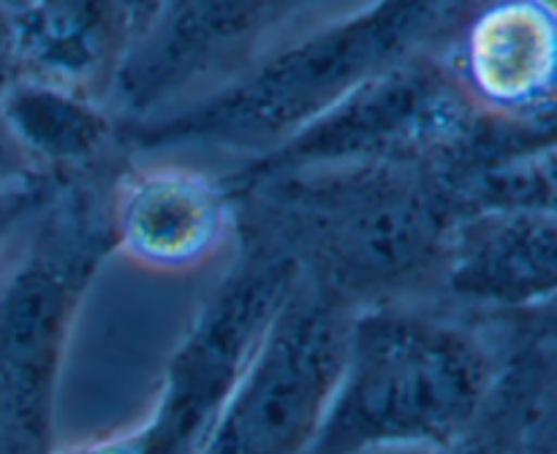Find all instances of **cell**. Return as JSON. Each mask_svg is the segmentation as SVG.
Listing matches in <instances>:
<instances>
[{
	"label": "cell",
	"mask_w": 557,
	"mask_h": 454,
	"mask_svg": "<svg viewBox=\"0 0 557 454\" xmlns=\"http://www.w3.org/2000/svg\"><path fill=\"white\" fill-rule=\"evenodd\" d=\"M482 0H351L256 54L212 90L139 123H120L136 150H275L392 65L449 41Z\"/></svg>",
	"instance_id": "cell-1"
},
{
	"label": "cell",
	"mask_w": 557,
	"mask_h": 454,
	"mask_svg": "<svg viewBox=\"0 0 557 454\" xmlns=\"http://www.w3.org/2000/svg\"><path fill=\"white\" fill-rule=\"evenodd\" d=\"M500 363L449 316L392 299L354 305L346 357L308 454L444 450L490 406Z\"/></svg>",
	"instance_id": "cell-2"
},
{
	"label": "cell",
	"mask_w": 557,
	"mask_h": 454,
	"mask_svg": "<svg viewBox=\"0 0 557 454\" xmlns=\"http://www.w3.org/2000/svg\"><path fill=\"white\" fill-rule=\"evenodd\" d=\"M114 250L109 199L49 196L0 265V441L5 454H49L60 365L98 267Z\"/></svg>",
	"instance_id": "cell-3"
},
{
	"label": "cell",
	"mask_w": 557,
	"mask_h": 454,
	"mask_svg": "<svg viewBox=\"0 0 557 454\" xmlns=\"http://www.w3.org/2000/svg\"><path fill=\"white\" fill-rule=\"evenodd\" d=\"M305 275L281 240H259L212 289L163 370L156 406L131 430L136 454H196Z\"/></svg>",
	"instance_id": "cell-4"
},
{
	"label": "cell",
	"mask_w": 557,
	"mask_h": 454,
	"mask_svg": "<svg viewBox=\"0 0 557 454\" xmlns=\"http://www.w3.org/2000/svg\"><path fill=\"white\" fill-rule=\"evenodd\" d=\"M354 305L308 272L196 454H308L346 357Z\"/></svg>",
	"instance_id": "cell-5"
},
{
	"label": "cell",
	"mask_w": 557,
	"mask_h": 454,
	"mask_svg": "<svg viewBox=\"0 0 557 454\" xmlns=\"http://www.w3.org/2000/svg\"><path fill=\"white\" fill-rule=\"evenodd\" d=\"M351 0H158L114 85L117 123L212 90L286 33Z\"/></svg>",
	"instance_id": "cell-6"
},
{
	"label": "cell",
	"mask_w": 557,
	"mask_h": 454,
	"mask_svg": "<svg viewBox=\"0 0 557 454\" xmlns=\"http://www.w3.org/2000/svg\"><path fill=\"white\" fill-rule=\"evenodd\" d=\"M114 250L152 272H194L237 232L232 191L180 167L139 169L109 194Z\"/></svg>",
	"instance_id": "cell-7"
},
{
	"label": "cell",
	"mask_w": 557,
	"mask_h": 454,
	"mask_svg": "<svg viewBox=\"0 0 557 454\" xmlns=\"http://www.w3.org/2000/svg\"><path fill=\"white\" fill-rule=\"evenodd\" d=\"M446 63L482 112L553 120L555 22L536 0H482L457 27Z\"/></svg>",
	"instance_id": "cell-8"
},
{
	"label": "cell",
	"mask_w": 557,
	"mask_h": 454,
	"mask_svg": "<svg viewBox=\"0 0 557 454\" xmlns=\"http://www.w3.org/2000/svg\"><path fill=\"white\" fill-rule=\"evenodd\" d=\"M435 281L473 308H547L557 283L555 210L460 212Z\"/></svg>",
	"instance_id": "cell-9"
},
{
	"label": "cell",
	"mask_w": 557,
	"mask_h": 454,
	"mask_svg": "<svg viewBox=\"0 0 557 454\" xmlns=\"http://www.w3.org/2000/svg\"><path fill=\"white\" fill-rule=\"evenodd\" d=\"M145 20L139 0H30L16 14V76L109 107Z\"/></svg>",
	"instance_id": "cell-10"
},
{
	"label": "cell",
	"mask_w": 557,
	"mask_h": 454,
	"mask_svg": "<svg viewBox=\"0 0 557 454\" xmlns=\"http://www.w3.org/2000/svg\"><path fill=\"white\" fill-rule=\"evenodd\" d=\"M0 134L38 174H74L101 161L120 139L107 103L16 76L0 96Z\"/></svg>",
	"instance_id": "cell-11"
},
{
	"label": "cell",
	"mask_w": 557,
	"mask_h": 454,
	"mask_svg": "<svg viewBox=\"0 0 557 454\" xmlns=\"http://www.w3.org/2000/svg\"><path fill=\"white\" fill-rule=\"evenodd\" d=\"M36 174L38 172L20 174L14 169L11 172L0 169V250L9 245L16 226H22L49 199L41 177Z\"/></svg>",
	"instance_id": "cell-12"
},
{
	"label": "cell",
	"mask_w": 557,
	"mask_h": 454,
	"mask_svg": "<svg viewBox=\"0 0 557 454\" xmlns=\"http://www.w3.org/2000/svg\"><path fill=\"white\" fill-rule=\"evenodd\" d=\"M16 79V16L0 5V96Z\"/></svg>",
	"instance_id": "cell-13"
},
{
	"label": "cell",
	"mask_w": 557,
	"mask_h": 454,
	"mask_svg": "<svg viewBox=\"0 0 557 454\" xmlns=\"http://www.w3.org/2000/svg\"><path fill=\"white\" fill-rule=\"evenodd\" d=\"M504 452H506V446L500 444L498 439H493L487 428L476 425V428H473L466 439L455 441V444L444 446V450H435L430 454H504Z\"/></svg>",
	"instance_id": "cell-14"
},
{
	"label": "cell",
	"mask_w": 557,
	"mask_h": 454,
	"mask_svg": "<svg viewBox=\"0 0 557 454\" xmlns=\"http://www.w3.org/2000/svg\"><path fill=\"white\" fill-rule=\"evenodd\" d=\"M27 3H30V0H0V5H3L5 11H11V14H14V16L20 14V11L25 9Z\"/></svg>",
	"instance_id": "cell-15"
},
{
	"label": "cell",
	"mask_w": 557,
	"mask_h": 454,
	"mask_svg": "<svg viewBox=\"0 0 557 454\" xmlns=\"http://www.w3.org/2000/svg\"><path fill=\"white\" fill-rule=\"evenodd\" d=\"M359 454H430L428 450H370Z\"/></svg>",
	"instance_id": "cell-16"
},
{
	"label": "cell",
	"mask_w": 557,
	"mask_h": 454,
	"mask_svg": "<svg viewBox=\"0 0 557 454\" xmlns=\"http://www.w3.org/2000/svg\"><path fill=\"white\" fill-rule=\"evenodd\" d=\"M139 3H141V9H145V16H147V20H150V14H152V9H156L158 0H139ZM147 20H145V22H147Z\"/></svg>",
	"instance_id": "cell-17"
},
{
	"label": "cell",
	"mask_w": 557,
	"mask_h": 454,
	"mask_svg": "<svg viewBox=\"0 0 557 454\" xmlns=\"http://www.w3.org/2000/svg\"><path fill=\"white\" fill-rule=\"evenodd\" d=\"M3 145H5V136L0 134V152H3Z\"/></svg>",
	"instance_id": "cell-18"
}]
</instances>
